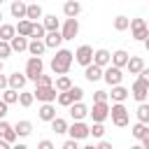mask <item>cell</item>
<instances>
[{
  "label": "cell",
  "mask_w": 149,
  "mask_h": 149,
  "mask_svg": "<svg viewBox=\"0 0 149 149\" xmlns=\"http://www.w3.org/2000/svg\"><path fill=\"white\" fill-rule=\"evenodd\" d=\"M72 61H74V54L70 51V49H56V54H54V58H51V63H49V68H51V72L54 74H68L70 72V65H72Z\"/></svg>",
  "instance_id": "obj_1"
},
{
  "label": "cell",
  "mask_w": 149,
  "mask_h": 149,
  "mask_svg": "<svg viewBox=\"0 0 149 149\" xmlns=\"http://www.w3.org/2000/svg\"><path fill=\"white\" fill-rule=\"evenodd\" d=\"M109 116H112V123H114V126H119V128H126V126H128V121H130L128 109H126V105H123V102H114V105L109 107Z\"/></svg>",
  "instance_id": "obj_2"
},
{
  "label": "cell",
  "mask_w": 149,
  "mask_h": 149,
  "mask_svg": "<svg viewBox=\"0 0 149 149\" xmlns=\"http://www.w3.org/2000/svg\"><path fill=\"white\" fill-rule=\"evenodd\" d=\"M44 72V63H42V58H37V56H30L28 61H26V79L28 81H37V77Z\"/></svg>",
  "instance_id": "obj_3"
},
{
  "label": "cell",
  "mask_w": 149,
  "mask_h": 149,
  "mask_svg": "<svg viewBox=\"0 0 149 149\" xmlns=\"http://www.w3.org/2000/svg\"><path fill=\"white\" fill-rule=\"evenodd\" d=\"M130 35H133V40H137V42H144V40L149 37L147 21H144V19H130Z\"/></svg>",
  "instance_id": "obj_4"
},
{
  "label": "cell",
  "mask_w": 149,
  "mask_h": 149,
  "mask_svg": "<svg viewBox=\"0 0 149 149\" xmlns=\"http://www.w3.org/2000/svg\"><path fill=\"white\" fill-rule=\"evenodd\" d=\"M88 116L93 119V123H105V119H109V105L107 102H93V107L88 109Z\"/></svg>",
  "instance_id": "obj_5"
},
{
  "label": "cell",
  "mask_w": 149,
  "mask_h": 149,
  "mask_svg": "<svg viewBox=\"0 0 149 149\" xmlns=\"http://www.w3.org/2000/svg\"><path fill=\"white\" fill-rule=\"evenodd\" d=\"M74 63H79L81 68L91 65V63H93V47H91V44L77 47V51H74Z\"/></svg>",
  "instance_id": "obj_6"
},
{
  "label": "cell",
  "mask_w": 149,
  "mask_h": 149,
  "mask_svg": "<svg viewBox=\"0 0 149 149\" xmlns=\"http://www.w3.org/2000/svg\"><path fill=\"white\" fill-rule=\"evenodd\" d=\"M102 79L109 84V86H119L123 81V70L121 68H114V65H107L102 70Z\"/></svg>",
  "instance_id": "obj_7"
},
{
  "label": "cell",
  "mask_w": 149,
  "mask_h": 149,
  "mask_svg": "<svg viewBox=\"0 0 149 149\" xmlns=\"http://www.w3.org/2000/svg\"><path fill=\"white\" fill-rule=\"evenodd\" d=\"M61 35H63V40H74L79 35V21L77 19H65L63 26H61Z\"/></svg>",
  "instance_id": "obj_8"
},
{
  "label": "cell",
  "mask_w": 149,
  "mask_h": 149,
  "mask_svg": "<svg viewBox=\"0 0 149 149\" xmlns=\"http://www.w3.org/2000/svg\"><path fill=\"white\" fill-rule=\"evenodd\" d=\"M33 95H35L40 102H54L56 95H58V91H56L54 86H35Z\"/></svg>",
  "instance_id": "obj_9"
},
{
  "label": "cell",
  "mask_w": 149,
  "mask_h": 149,
  "mask_svg": "<svg viewBox=\"0 0 149 149\" xmlns=\"http://www.w3.org/2000/svg\"><path fill=\"white\" fill-rule=\"evenodd\" d=\"M68 135H70V140H86L88 137V126L84 123V121H74L72 126H68Z\"/></svg>",
  "instance_id": "obj_10"
},
{
  "label": "cell",
  "mask_w": 149,
  "mask_h": 149,
  "mask_svg": "<svg viewBox=\"0 0 149 149\" xmlns=\"http://www.w3.org/2000/svg\"><path fill=\"white\" fill-rule=\"evenodd\" d=\"M93 65H98V68H107V65H112V51H107V49H95L93 51Z\"/></svg>",
  "instance_id": "obj_11"
},
{
  "label": "cell",
  "mask_w": 149,
  "mask_h": 149,
  "mask_svg": "<svg viewBox=\"0 0 149 149\" xmlns=\"http://www.w3.org/2000/svg\"><path fill=\"white\" fill-rule=\"evenodd\" d=\"M147 93H149V86H147L144 81L135 79V81H133V88H130V95H133L137 102H147Z\"/></svg>",
  "instance_id": "obj_12"
},
{
  "label": "cell",
  "mask_w": 149,
  "mask_h": 149,
  "mask_svg": "<svg viewBox=\"0 0 149 149\" xmlns=\"http://www.w3.org/2000/svg\"><path fill=\"white\" fill-rule=\"evenodd\" d=\"M7 84H9V88H14V91H23L26 84H28V79H26L23 72H12V74H7Z\"/></svg>",
  "instance_id": "obj_13"
},
{
  "label": "cell",
  "mask_w": 149,
  "mask_h": 149,
  "mask_svg": "<svg viewBox=\"0 0 149 149\" xmlns=\"http://www.w3.org/2000/svg\"><path fill=\"white\" fill-rule=\"evenodd\" d=\"M37 116H40V121L51 123V121L56 119V107H54V102H42L40 109H37Z\"/></svg>",
  "instance_id": "obj_14"
},
{
  "label": "cell",
  "mask_w": 149,
  "mask_h": 149,
  "mask_svg": "<svg viewBox=\"0 0 149 149\" xmlns=\"http://www.w3.org/2000/svg\"><path fill=\"white\" fill-rule=\"evenodd\" d=\"M63 14H65V19H77V16L81 14V2L65 0V2H63Z\"/></svg>",
  "instance_id": "obj_15"
},
{
  "label": "cell",
  "mask_w": 149,
  "mask_h": 149,
  "mask_svg": "<svg viewBox=\"0 0 149 149\" xmlns=\"http://www.w3.org/2000/svg\"><path fill=\"white\" fill-rule=\"evenodd\" d=\"M70 116H72V121H84L88 116V107L84 102H72L70 105Z\"/></svg>",
  "instance_id": "obj_16"
},
{
  "label": "cell",
  "mask_w": 149,
  "mask_h": 149,
  "mask_svg": "<svg viewBox=\"0 0 149 149\" xmlns=\"http://www.w3.org/2000/svg\"><path fill=\"white\" fill-rule=\"evenodd\" d=\"M26 9H28V2L26 0H12V5H9V12H12V16L14 19H26Z\"/></svg>",
  "instance_id": "obj_17"
},
{
  "label": "cell",
  "mask_w": 149,
  "mask_h": 149,
  "mask_svg": "<svg viewBox=\"0 0 149 149\" xmlns=\"http://www.w3.org/2000/svg\"><path fill=\"white\" fill-rule=\"evenodd\" d=\"M42 42H44L47 49H58L61 42H63V35H61V30H54V33H47Z\"/></svg>",
  "instance_id": "obj_18"
},
{
  "label": "cell",
  "mask_w": 149,
  "mask_h": 149,
  "mask_svg": "<svg viewBox=\"0 0 149 149\" xmlns=\"http://www.w3.org/2000/svg\"><path fill=\"white\" fill-rule=\"evenodd\" d=\"M128 58H130V54L126 51V49H116V51H112V65L114 68H126V63H128Z\"/></svg>",
  "instance_id": "obj_19"
},
{
  "label": "cell",
  "mask_w": 149,
  "mask_h": 149,
  "mask_svg": "<svg viewBox=\"0 0 149 149\" xmlns=\"http://www.w3.org/2000/svg\"><path fill=\"white\" fill-rule=\"evenodd\" d=\"M42 16H44V12H42L40 2H30V5H28V9H26V19L35 23V21H40Z\"/></svg>",
  "instance_id": "obj_20"
},
{
  "label": "cell",
  "mask_w": 149,
  "mask_h": 149,
  "mask_svg": "<svg viewBox=\"0 0 149 149\" xmlns=\"http://www.w3.org/2000/svg\"><path fill=\"white\" fill-rule=\"evenodd\" d=\"M42 26L47 33H54V30H61V21L56 19V14H44L42 16Z\"/></svg>",
  "instance_id": "obj_21"
},
{
  "label": "cell",
  "mask_w": 149,
  "mask_h": 149,
  "mask_svg": "<svg viewBox=\"0 0 149 149\" xmlns=\"http://www.w3.org/2000/svg\"><path fill=\"white\" fill-rule=\"evenodd\" d=\"M142 68H144L142 56H130V58H128V63H126V70H128L130 74H140V72H142Z\"/></svg>",
  "instance_id": "obj_22"
},
{
  "label": "cell",
  "mask_w": 149,
  "mask_h": 149,
  "mask_svg": "<svg viewBox=\"0 0 149 149\" xmlns=\"http://www.w3.org/2000/svg\"><path fill=\"white\" fill-rule=\"evenodd\" d=\"M84 77H86L91 84H93V81H100V79H102V68H98V65L91 63V65L84 68Z\"/></svg>",
  "instance_id": "obj_23"
},
{
  "label": "cell",
  "mask_w": 149,
  "mask_h": 149,
  "mask_svg": "<svg viewBox=\"0 0 149 149\" xmlns=\"http://www.w3.org/2000/svg\"><path fill=\"white\" fill-rule=\"evenodd\" d=\"M9 47H12V54H21V51H28V37H21V35H16V37H12Z\"/></svg>",
  "instance_id": "obj_24"
},
{
  "label": "cell",
  "mask_w": 149,
  "mask_h": 149,
  "mask_svg": "<svg viewBox=\"0 0 149 149\" xmlns=\"http://www.w3.org/2000/svg\"><path fill=\"white\" fill-rule=\"evenodd\" d=\"M130 95V91L126 88V86H112V93H109V98H112V102H123L126 98Z\"/></svg>",
  "instance_id": "obj_25"
},
{
  "label": "cell",
  "mask_w": 149,
  "mask_h": 149,
  "mask_svg": "<svg viewBox=\"0 0 149 149\" xmlns=\"http://www.w3.org/2000/svg\"><path fill=\"white\" fill-rule=\"evenodd\" d=\"M47 51V47H44V42L42 40H30L28 42V54L30 56H37V58H42V54Z\"/></svg>",
  "instance_id": "obj_26"
},
{
  "label": "cell",
  "mask_w": 149,
  "mask_h": 149,
  "mask_svg": "<svg viewBox=\"0 0 149 149\" xmlns=\"http://www.w3.org/2000/svg\"><path fill=\"white\" fill-rule=\"evenodd\" d=\"M54 88H56L58 93H65V91H70V88H72V79H70L68 74H61V77H56Z\"/></svg>",
  "instance_id": "obj_27"
},
{
  "label": "cell",
  "mask_w": 149,
  "mask_h": 149,
  "mask_svg": "<svg viewBox=\"0 0 149 149\" xmlns=\"http://www.w3.org/2000/svg\"><path fill=\"white\" fill-rule=\"evenodd\" d=\"M14 133H16L19 137H28V135L33 133V123L26 121V119H21V121H16V126H14Z\"/></svg>",
  "instance_id": "obj_28"
},
{
  "label": "cell",
  "mask_w": 149,
  "mask_h": 149,
  "mask_svg": "<svg viewBox=\"0 0 149 149\" xmlns=\"http://www.w3.org/2000/svg\"><path fill=\"white\" fill-rule=\"evenodd\" d=\"M12 37H16V26H12V23H0V40H2V42H12Z\"/></svg>",
  "instance_id": "obj_29"
},
{
  "label": "cell",
  "mask_w": 149,
  "mask_h": 149,
  "mask_svg": "<svg viewBox=\"0 0 149 149\" xmlns=\"http://www.w3.org/2000/svg\"><path fill=\"white\" fill-rule=\"evenodd\" d=\"M30 33H33V21L21 19V21L16 23V35H21V37H30Z\"/></svg>",
  "instance_id": "obj_30"
},
{
  "label": "cell",
  "mask_w": 149,
  "mask_h": 149,
  "mask_svg": "<svg viewBox=\"0 0 149 149\" xmlns=\"http://www.w3.org/2000/svg\"><path fill=\"white\" fill-rule=\"evenodd\" d=\"M112 26H114V30L123 33V30H128V28H130V19H128V16H123V14H119V16H114Z\"/></svg>",
  "instance_id": "obj_31"
},
{
  "label": "cell",
  "mask_w": 149,
  "mask_h": 149,
  "mask_svg": "<svg viewBox=\"0 0 149 149\" xmlns=\"http://www.w3.org/2000/svg\"><path fill=\"white\" fill-rule=\"evenodd\" d=\"M135 114H137V121L140 123H147L149 126V102H140L137 109H135Z\"/></svg>",
  "instance_id": "obj_32"
},
{
  "label": "cell",
  "mask_w": 149,
  "mask_h": 149,
  "mask_svg": "<svg viewBox=\"0 0 149 149\" xmlns=\"http://www.w3.org/2000/svg\"><path fill=\"white\" fill-rule=\"evenodd\" d=\"M51 130H54L56 135H63V133H68V121H65V119H61V116H56V119L51 121Z\"/></svg>",
  "instance_id": "obj_33"
},
{
  "label": "cell",
  "mask_w": 149,
  "mask_h": 149,
  "mask_svg": "<svg viewBox=\"0 0 149 149\" xmlns=\"http://www.w3.org/2000/svg\"><path fill=\"white\" fill-rule=\"evenodd\" d=\"M0 100L7 102V105H14V102H19V91H14V88H5Z\"/></svg>",
  "instance_id": "obj_34"
},
{
  "label": "cell",
  "mask_w": 149,
  "mask_h": 149,
  "mask_svg": "<svg viewBox=\"0 0 149 149\" xmlns=\"http://www.w3.org/2000/svg\"><path fill=\"white\" fill-rule=\"evenodd\" d=\"M147 130H149V126H147V123H140V121H137V123H135V126L130 128V135H133L135 140H142V137L147 135Z\"/></svg>",
  "instance_id": "obj_35"
},
{
  "label": "cell",
  "mask_w": 149,
  "mask_h": 149,
  "mask_svg": "<svg viewBox=\"0 0 149 149\" xmlns=\"http://www.w3.org/2000/svg\"><path fill=\"white\" fill-rule=\"evenodd\" d=\"M33 102H35V95L30 91H19V105L21 107H30Z\"/></svg>",
  "instance_id": "obj_36"
},
{
  "label": "cell",
  "mask_w": 149,
  "mask_h": 149,
  "mask_svg": "<svg viewBox=\"0 0 149 149\" xmlns=\"http://www.w3.org/2000/svg\"><path fill=\"white\" fill-rule=\"evenodd\" d=\"M44 35H47V30H44L42 21H35V23H33V33H30V37H33V40H44Z\"/></svg>",
  "instance_id": "obj_37"
},
{
  "label": "cell",
  "mask_w": 149,
  "mask_h": 149,
  "mask_svg": "<svg viewBox=\"0 0 149 149\" xmlns=\"http://www.w3.org/2000/svg\"><path fill=\"white\" fill-rule=\"evenodd\" d=\"M56 102H58L61 107H70V105L74 102V98L70 95V91H65V93H58V95H56Z\"/></svg>",
  "instance_id": "obj_38"
},
{
  "label": "cell",
  "mask_w": 149,
  "mask_h": 149,
  "mask_svg": "<svg viewBox=\"0 0 149 149\" xmlns=\"http://www.w3.org/2000/svg\"><path fill=\"white\" fill-rule=\"evenodd\" d=\"M88 135L102 140V135H105V126H102V123H93V126H88Z\"/></svg>",
  "instance_id": "obj_39"
},
{
  "label": "cell",
  "mask_w": 149,
  "mask_h": 149,
  "mask_svg": "<svg viewBox=\"0 0 149 149\" xmlns=\"http://www.w3.org/2000/svg\"><path fill=\"white\" fill-rule=\"evenodd\" d=\"M35 86H54V77H51V74H44V72H42V74L37 77Z\"/></svg>",
  "instance_id": "obj_40"
},
{
  "label": "cell",
  "mask_w": 149,
  "mask_h": 149,
  "mask_svg": "<svg viewBox=\"0 0 149 149\" xmlns=\"http://www.w3.org/2000/svg\"><path fill=\"white\" fill-rule=\"evenodd\" d=\"M9 56H12L9 42H2V40H0V61H5V58H9Z\"/></svg>",
  "instance_id": "obj_41"
},
{
  "label": "cell",
  "mask_w": 149,
  "mask_h": 149,
  "mask_svg": "<svg viewBox=\"0 0 149 149\" xmlns=\"http://www.w3.org/2000/svg\"><path fill=\"white\" fill-rule=\"evenodd\" d=\"M70 95L74 98V102H81V98H84V88H81V86H74V84H72V88H70Z\"/></svg>",
  "instance_id": "obj_42"
},
{
  "label": "cell",
  "mask_w": 149,
  "mask_h": 149,
  "mask_svg": "<svg viewBox=\"0 0 149 149\" xmlns=\"http://www.w3.org/2000/svg\"><path fill=\"white\" fill-rule=\"evenodd\" d=\"M107 98H109L107 91H95L93 93V102H107Z\"/></svg>",
  "instance_id": "obj_43"
},
{
  "label": "cell",
  "mask_w": 149,
  "mask_h": 149,
  "mask_svg": "<svg viewBox=\"0 0 149 149\" xmlns=\"http://www.w3.org/2000/svg\"><path fill=\"white\" fill-rule=\"evenodd\" d=\"M2 140H5V142H9V144H14V142L19 140V135L14 133V126H12V130H7V133H5V137H2Z\"/></svg>",
  "instance_id": "obj_44"
},
{
  "label": "cell",
  "mask_w": 149,
  "mask_h": 149,
  "mask_svg": "<svg viewBox=\"0 0 149 149\" xmlns=\"http://www.w3.org/2000/svg\"><path fill=\"white\" fill-rule=\"evenodd\" d=\"M137 79H140V81H144V84L149 86V68H142V72L137 74Z\"/></svg>",
  "instance_id": "obj_45"
},
{
  "label": "cell",
  "mask_w": 149,
  "mask_h": 149,
  "mask_svg": "<svg viewBox=\"0 0 149 149\" xmlns=\"http://www.w3.org/2000/svg\"><path fill=\"white\" fill-rule=\"evenodd\" d=\"M37 149H56V147H54L51 140H40V142H37Z\"/></svg>",
  "instance_id": "obj_46"
},
{
  "label": "cell",
  "mask_w": 149,
  "mask_h": 149,
  "mask_svg": "<svg viewBox=\"0 0 149 149\" xmlns=\"http://www.w3.org/2000/svg\"><path fill=\"white\" fill-rule=\"evenodd\" d=\"M61 149H79V144H77V140H65Z\"/></svg>",
  "instance_id": "obj_47"
},
{
  "label": "cell",
  "mask_w": 149,
  "mask_h": 149,
  "mask_svg": "<svg viewBox=\"0 0 149 149\" xmlns=\"http://www.w3.org/2000/svg\"><path fill=\"white\" fill-rule=\"evenodd\" d=\"M7 130H12V126L2 119V121H0V137H5V133H7Z\"/></svg>",
  "instance_id": "obj_48"
},
{
  "label": "cell",
  "mask_w": 149,
  "mask_h": 149,
  "mask_svg": "<svg viewBox=\"0 0 149 149\" xmlns=\"http://www.w3.org/2000/svg\"><path fill=\"white\" fill-rule=\"evenodd\" d=\"M7 109H9V105H7V102H2V100H0V121H2V119H5V116H7Z\"/></svg>",
  "instance_id": "obj_49"
},
{
  "label": "cell",
  "mask_w": 149,
  "mask_h": 149,
  "mask_svg": "<svg viewBox=\"0 0 149 149\" xmlns=\"http://www.w3.org/2000/svg\"><path fill=\"white\" fill-rule=\"evenodd\" d=\"M95 149H114V147H112V144H109L107 140H100V142L95 144Z\"/></svg>",
  "instance_id": "obj_50"
},
{
  "label": "cell",
  "mask_w": 149,
  "mask_h": 149,
  "mask_svg": "<svg viewBox=\"0 0 149 149\" xmlns=\"http://www.w3.org/2000/svg\"><path fill=\"white\" fill-rule=\"evenodd\" d=\"M5 88H9V84H7V74L0 72V91H5Z\"/></svg>",
  "instance_id": "obj_51"
},
{
  "label": "cell",
  "mask_w": 149,
  "mask_h": 149,
  "mask_svg": "<svg viewBox=\"0 0 149 149\" xmlns=\"http://www.w3.org/2000/svg\"><path fill=\"white\" fill-rule=\"evenodd\" d=\"M140 144H142V149H149V130H147V135L140 140Z\"/></svg>",
  "instance_id": "obj_52"
},
{
  "label": "cell",
  "mask_w": 149,
  "mask_h": 149,
  "mask_svg": "<svg viewBox=\"0 0 149 149\" xmlns=\"http://www.w3.org/2000/svg\"><path fill=\"white\" fill-rule=\"evenodd\" d=\"M0 149H12V144H9V142H5V140L0 137Z\"/></svg>",
  "instance_id": "obj_53"
},
{
  "label": "cell",
  "mask_w": 149,
  "mask_h": 149,
  "mask_svg": "<svg viewBox=\"0 0 149 149\" xmlns=\"http://www.w3.org/2000/svg\"><path fill=\"white\" fill-rule=\"evenodd\" d=\"M12 149H28V144H23V142H19V144H12Z\"/></svg>",
  "instance_id": "obj_54"
},
{
  "label": "cell",
  "mask_w": 149,
  "mask_h": 149,
  "mask_svg": "<svg viewBox=\"0 0 149 149\" xmlns=\"http://www.w3.org/2000/svg\"><path fill=\"white\" fill-rule=\"evenodd\" d=\"M142 44H144V49H147V51H149V37H147V40H144V42H142Z\"/></svg>",
  "instance_id": "obj_55"
},
{
  "label": "cell",
  "mask_w": 149,
  "mask_h": 149,
  "mask_svg": "<svg viewBox=\"0 0 149 149\" xmlns=\"http://www.w3.org/2000/svg\"><path fill=\"white\" fill-rule=\"evenodd\" d=\"M79 149H95V147H93V144H88V147H79Z\"/></svg>",
  "instance_id": "obj_56"
},
{
  "label": "cell",
  "mask_w": 149,
  "mask_h": 149,
  "mask_svg": "<svg viewBox=\"0 0 149 149\" xmlns=\"http://www.w3.org/2000/svg\"><path fill=\"white\" fill-rule=\"evenodd\" d=\"M130 149H142V144H135V147H130Z\"/></svg>",
  "instance_id": "obj_57"
},
{
  "label": "cell",
  "mask_w": 149,
  "mask_h": 149,
  "mask_svg": "<svg viewBox=\"0 0 149 149\" xmlns=\"http://www.w3.org/2000/svg\"><path fill=\"white\" fill-rule=\"evenodd\" d=\"M2 65H5V61H0V72H2Z\"/></svg>",
  "instance_id": "obj_58"
},
{
  "label": "cell",
  "mask_w": 149,
  "mask_h": 149,
  "mask_svg": "<svg viewBox=\"0 0 149 149\" xmlns=\"http://www.w3.org/2000/svg\"><path fill=\"white\" fill-rule=\"evenodd\" d=\"M26 2H28V5H30V2H37V0H26Z\"/></svg>",
  "instance_id": "obj_59"
},
{
  "label": "cell",
  "mask_w": 149,
  "mask_h": 149,
  "mask_svg": "<svg viewBox=\"0 0 149 149\" xmlns=\"http://www.w3.org/2000/svg\"><path fill=\"white\" fill-rule=\"evenodd\" d=\"M0 21H2V9H0Z\"/></svg>",
  "instance_id": "obj_60"
},
{
  "label": "cell",
  "mask_w": 149,
  "mask_h": 149,
  "mask_svg": "<svg viewBox=\"0 0 149 149\" xmlns=\"http://www.w3.org/2000/svg\"><path fill=\"white\" fill-rule=\"evenodd\" d=\"M147 100H149V93H147Z\"/></svg>",
  "instance_id": "obj_61"
},
{
  "label": "cell",
  "mask_w": 149,
  "mask_h": 149,
  "mask_svg": "<svg viewBox=\"0 0 149 149\" xmlns=\"http://www.w3.org/2000/svg\"><path fill=\"white\" fill-rule=\"evenodd\" d=\"M147 28H149V21H147Z\"/></svg>",
  "instance_id": "obj_62"
},
{
  "label": "cell",
  "mask_w": 149,
  "mask_h": 149,
  "mask_svg": "<svg viewBox=\"0 0 149 149\" xmlns=\"http://www.w3.org/2000/svg\"><path fill=\"white\" fill-rule=\"evenodd\" d=\"M74 2H79V0H74Z\"/></svg>",
  "instance_id": "obj_63"
},
{
  "label": "cell",
  "mask_w": 149,
  "mask_h": 149,
  "mask_svg": "<svg viewBox=\"0 0 149 149\" xmlns=\"http://www.w3.org/2000/svg\"><path fill=\"white\" fill-rule=\"evenodd\" d=\"M0 5H2V0H0Z\"/></svg>",
  "instance_id": "obj_64"
}]
</instances>
